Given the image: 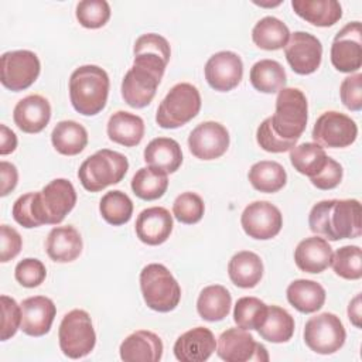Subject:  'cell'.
<instances>
[{
  "label": "cell",
  "instance_id": "6da1fadb",
  "mask_svg": "<svg viewBox=\"0 0 362 362\" xmlns=\"http://www.w3.org/2000/svg\"><path fill=\"white\" fill-rule=\"evenodd\" d=\"M133 52V66L122 81V98L129 106L141 109L156 96L171 57V48L163 35L147 33L136 40Z\"/></svg>",
  "mask_w": 362,
  "mask_h": 362
},
{
  "label": "cell",
  "instance_id": "7a4b0ae2",
  "mask_svg": "<svg viewBox=\"0 0 362 362\" xmlns=\"http://www.w3.org/2000/svg\"><path fill=\"white\" fill-rule=\"evenodd\" d=\"M310 229L328 240L354 239L362 233V212L358 199H324L308 215Z\"/></svg>",
  "mask_w": 362,
  "mask_h": 362
},
{
  "label": "cell",
  "instance_id": "3957f363",
  "mask_svg": "<svg viewBox=\"0 0 362 362\" xmlns=\"http://www.w3.org/2000/svg\"><path fill=\"white\" fill-rule=\"evenodd\" d=\"M109 76L98 65H82L69 78V98L74 109L83 116L102 112L109 95Z\"/></svg>",
  "mask_w": 362,
  "mask_h": 362
},
{
  "label": "cell",
  "instance_id": "277c9868",
  "mask_svg": "<svg viewBox=\"0 0 362 362\" xmlns=\"http://www.w3.org/2000/svg\"><path fill=\"white\" fill-rule=\"evenodd\" d=\"M308 105L305 95L297 88H283L276 98V110L270 116L272 130L283 140L298 141L307 126Z\"/></svg>",
  "mask_w": 362,
  "mask_h": 362
},
{
  "label": "cell",
  "instance_id": "5b68a950",
  "mask_svg": "<svg viewBox=\"0 0 362 362\" xmlns=\"http://www.w3.org/2000/svg\"><path fill=\"white\" fill-rule=\"evenodd\" d=\"M129 170L127 158L115 150L102 148L89 156L78 170V178L86 191L98 192L120 182Z\"/></svg>",
  "mask_w": 362,
  "mask_h": 362
},
{
  "label": "cell",
  "instance_id": "8992f818",
  "mask_svg": "<svg viewBox=\"0 0 362 362\" xmlns=\"http://www.w3.org/2000/svg\"><path fill=\"white\" fill-rule=\"evenodd\" d=\"M140 290L148 308L158 313L173 311L181 298V287L170 270L160 263H150L140 272Z\"/></svg>",
  "mask_w": 362,
  "mask_h": 362
},
{
  "label": "cell",
  "instance_id": "52a82bcc",
  "mask_svg": "<svg viewBox=\"0 0 362 362\" xmlns=\"http://www.w3.org/2000/svg\"><path fill=\"white\" fill-rule=\"evenodd\" d=\"M76 192L71 181L55 178L40 192H34L33 205L40 225H58L74 209Z\"/></svg>",
  "mask_w": 362,
  "mask_h": 362
},
{
  "label": "cell",
  "instance_id": "ba28073f",
  "mask_svg": "<svg viewBox=\"0 0 362 362\" xmlns=\"http://www.w3.org/2000/svg\"><path fill=\"white\" fill-rule=\"evenodd\" d=\"M199 90L188 82H181L174 85L161 100L156 122L163 129H177L192 120L199 113Z\"/></svg>",
  "mask_w": 362,
  "mask_h": 362
},
{
  "label": "cell",
  "instance_id": "9c48e42d",
  "mask_svg": "<svg viewBox=\"0 0 362 362\" xmlns=\"http://www.w3.org/2000/svg\"><path fill=\"white\" fill-rule=\"evenodd\" d=\"M59 348L71 359H79L89 355L96 344V334L90 315L85 310H72L66 313L58 329Z\"/></svg>",
  "mask_w": 362,
  "mask_h": 362
},
{
  "label": "cell",
  "instance_id": "30bf717a",
  "mask_svg": "<svg viewBox=\"0 0 362 362\" xmlns=\"http://www.w3.org/2000/svg\"><path fill=\"white\" fill-rule=\"evenodd\" d=\"M346 332L339 317L322 313L311 317L304 327V342L315 354L329 355L342 348Z\"/></svg>",
  "mask_w": 362,
  "mask_h": 362
},
{
  "label": "cell",
  "instance_id": "8fae6325",
  "mask_svg": "<svg viewBox=\"0 0 362 362\" xmlns=\"http://www.w3.org/2000/svg\"><path fill=\"white\" fill-rule=\"evenodd\" d=\"M41 64L38 57L28 49L8 51L0 59L1 85L13 92L30 88L38 78Z\"/></svg>",
  "mask_w": 362,
  "mask_h": 362
},
{
  "label": "cell",
  "instance_id": "7c38bea8",
  "mask_svg": "<svg viewBox=\"0 0 362 362\" xmlns=\"http://www.w3.org/2000/svg\"><path fill=\"white\" fill-rule=\"evenodd\" d=\"M311 136L320 146L342 148L351 146L356 140L358 126L349 116L341 112L328 110L317 119Z\"/></svg>",
  "mask_w": 362,
  "mask_h": 362
},
{
  "label": "cell",
  "instance_id": "4fadbf2b",
  "mask_svg": "<svg viewBox=\"0 0 362 362\" xmlns=\"http://www.w3.org/2000/svg\"><path fill=\"white\" fill-rule=\"evenodd\" d=\"M331 62L339 72L351 74L362 65V25L359 21L348 23L334 37Z\"/></svg>",
  "mask_w": 362,
  "mask_h": 362
},
{
  "label": "cell",
  "instance_id": "5bb4252c",
  "mask_svg": "<svg viewBox=\"0 0 362 362\" xmlns=\"http://www.w3.org/2000/svg\"><path fill=\"white\" fill-rule=\"evenodd\" d=\"M216 354L226 362L269 361L266 348L257 344L255 338L240 327L223 331L216 344Z\"/></svg>",
  "mask_w": 362,
  "mask_h": 362
},
{
  "label": "cell",
  "instance_id": "9a60e30c",
  "mask_svg": "<svg viewBox=\"0 0 362 362\" xmlns=\"http://www.w3.org/2000/svg\"><path fill=\"white\" fill-rule=\"evenodd\" d=\"M240 225L249 238L267 240L281 230L283 216L280 209L272 202L255 201L243 209Z\"/></svg>",
  "mask_w": 362,
  "mask_h": 362
},
{
  "label": "cell",
  "instance_id": "2e32d148",
  "mask_svg": "<svg viewBox=\"0 0 362 362\" xmlns=\"http://www.w3.org/2000/svg\"><path fill=\"white\" fill-rule=\"evenodd\" d=\"M284 54L291 69L298 75H310L315 72L321 64L322 45L321 41L310 33L296 31L284 47Z\"/></svg>",
  "mask_w": 362,
  "mask_h": 362
},
{
  "label": "cell",
  "instance_id": "e0dca14e",
  "mask_svg": "<svg viewBox=\"0 0 362 362\" xmlns=\"http://www.w3.org/2000/svg\"><path fill=\"white\" fill-rule=\"evenodd\" d=\"M188 147L199 160H215L223 156L229 147V133L218 122H202L188 136Z\"/></svg>",
  "mask_w": 362,
  "mask_h": 362
},
{
  "label": "cell",
  "instance_id": "ac0fdd59",
  "mask_svg": "<svg viewBox=\"0 0 362 362\" xmlns=\"http://www.w3.org/2000/svg\"><path fill=\"white\" fill-rule=\"evenodd\" d=\"M204 71L205 79L212 89L228 92L236 88L242 81L243 64L238 54L219 51L206 61Z\"/></svg>",
  "mask_w": 362,
  "mask_h": 362
},
{
  "label": "cell",
  "instance_id": "d6986e66",
  "mask_svg": "<svg viewBox=\"0 0 362 362\" xmlns=\"http://www.w3.org/2000/svg\"><path fill=\"white\" fill-rule=\"evenodd\" d=\"M20 329L30 337L45 335L54 322L57 308L51 298L45 296H34L23 300Z\"/></svg>",
  "mask_w": 362,
  "mask_h": 362
},
{
  "label": "cell",
  "instance_id": "ffe728a7",
  "mask_svg": "<svg viewBox=\"0 0 362 362\" xmlns=\"http://www.w3.org/2000/svg\"><path fill=\"white\" fill-rule=\"evenodd\" d=\"M216 348V341L211 329L195 327L181 334L174 344V355L181 362H204L209 359Z\"/></svg>",
  "mask_w": 362,
  "mask_h": 362
},
{
  "label": "cell",
  "instance_id": "44dd1931",
  "mask_svg": "<svg viewBox=\"0 0 362 362\" xmlns=\"http://www.w3.org/2000/svg\"><path fill=\"white\" fill-rule=\"evenodd\" d=\"M173 232V216L163 206L143 209L136 219L137 238L150 246L164 243Z\"/></svg>",
  "mask_w": 362,
  "mask_h": 362
},
{
  "label": "cell",
  "instance_id": "7402d4cb",
  "mask_svg": "<svg viewBox=\"0 0 362 362\" xmlns=\"http://www.w3.org/2000/svg\"><path fill=\"white\" fill-rule=\"evenodd\" d=\"M13 119L24 133H40L51 119L49 102L41 95H28L14 106Z\"/></svg>",
  "mask_w": 362,
  "mask_h": 362
},
{
  "label": "cell",
  "instance_id": "603a6c76",
  "mask_svg": "<svg viewBox=\"0 0 362 362\" xmlns=\"http://www.w3.org/2000/svg\"><path fill=\"white\" fill-rule=\"evenodd\" d=\"M119 352L124 362H157L163 356V341L151 331L139 329L126 337Z\"/></svg>",
  "mask_w": 362,
  "mask_h": 362
},
{
  "label": "cell",
  "instance_id": "cb8c5ba5",
  "mask_svg": "<svg viewBox=\"0 0 362 362\" xmlns=\"http://www.w3.org/2000/svg\"><path fill=\"white\" fill-rule=\"evenodd\" d=\"M332 260V247L328 240L320 236H310L303 239L294 250V262L301 272L321 273Z\"/></svg>",
  "mask_w": 362,
  "mask_h": 362
},
{
  "label": "cell",
  "instance_id": "d4e9b609",
  "mask_svg": "<svg viewBox=\"0 0 362 362\" xmlns=\"http://www.w3.org/2000/svg\"><path fill=\"white\" fill-rule=\"evenodd\" d=\"M82 246L79 232L71 225L52 228L45 240L47 255L51 260L58 263L74 262L81 255Z\"/></svg>",
  "mask_w": 362,
  "mask_h": 362
},
{
  "label": "cell",
  "instance_id": "484cf974",
  "mask_svg": "<svg viewBox=\"0 0 362 362\" xmlns=\"http://www.w3.org/2000/svg\"><path fill=\"white\" fill-rule=\"evenodd\" d=\"M144 161L148 167L171 174L182 164V151L178 141L174 139L157 137L146 146Z\"/></svg>",
  "mask_w": 362,
  "mask_h": 362
},
{
  "label": "cell",
  "instance_id": "4316f807",
  "mask_svg": "<svg viewBox=\"0 0 362 362\" xmlns=\"http://www.w3.org/2000/svg\"><path fill=\"white\" fill-rule=\"evenodd\" d=\"M228 274L235 286L240 288H253L263 277V262L250 250L238 252L229 260Z\"/></svg>",
  "mask_w": 362,
  "mask_h": 362
},
{
  "label": "cell",
  "instance_id": "83f0119b",
  "mask_svg": "<svg viewBox=\"0 0 362 362\" xmlns=\"http://www.w3.org/2000/svg\"><path fill=\"white\" fill-rule=\"evenodd\" d=\"M294 13L317 27H331L342 17V7L337 0H293Z\"/></svg>",
  "mask_w": 362,
  "mask_h": 362
},
{
  "label": "cell",
  "instance_id": "f1b7e54d",
  "mask_svg": "<svg viewBox=\"0 0 362 362\" xmlns=\"http://www.w3.org/2000/svg\"><path fill=\"white\" fill-rule=\"evenodd\" d=\"M106 132L112 141L133 147L137 146L144 136V122L137 115L119 110L109 117Z\"/></svg>",
  "mask_w": 362,
  "mask_h": 362
},
{
  "label": "cell",
  "instance_id": "f546056e",
  "mask_svg": "<svg viewBox=\"0 0 362 362\" xmlns=\"http://www.w3.org/2000/svg\"><path fill=\"white\" fill-rule=\"evenodd\" d=\"M286 294L288 303L297 311L304 314L318 311L325 303V290L320 283L314 280H294L288 284Z\"/></svg>",
  "mask_w": 362,
  "mask_h": 362
},
{
  "label": "cell",
  "instance_id": "4dcf8cb0",
  "mask_svg": "<svg viewBox=\"0 0 362 362\" xmlns=\"http://www.w3.org/2000/svg\"><path fill=\"white\" fill-rule=\"evenodd\" d=\"M230 305V293L221 284L206 286L197 300V311L199 317L209 322L223 320L229 314Z\"/></svg>",
  "mask_w": 362,
  "mask_h": 362
},
{
  "label": "cell",
  "instance_id": "1f68e13d",
  "mask_svg": "<svg viewBox=\"0 0 362 362\" xmlns=\"http://www.w3.org/2000/svg\"><path fill=\"white\" fill-rule=\"evenodd\" d=\"M51 143L59 154L76 156L88 144V132L75 120H62L54 127Z\"/></svg>",
  "mask_w": 362,
  "mask_h": 362
},
{
  "label": "cell",
  "instance_id": "d6a6232c",
  "mask_svg": "<svg viewBox=\"0 0 362 362\" xmlns=\"http://www.w3.org/2000/svg\"><path fill=\"white\" fill-rule=\"evenodd\" d=\"M288 38V27L273 16H267L259 20L252 30L253 42L266 51H276L286 47Z\"/></svg>",
  "mask_w": 362,
  "mask_h": 362
},
{
  "label": "cell",
  "instance_id": "836d02e7",
  "mask_svg": "<svg viewBox=\"0 0 362 362\" xmlns=\"http://www.w3.org/2000/svg\"><path fill=\"white\" fill-rule=\"evenodd\" d=\"M252 86L263 93H276L286 86L287 76L280 62L274 59H260L250 68Z\"/></svg>",
  "mask_w": 362,
  "mask_h": 362
},
{
  "label": "cell",
  "instance_id": "e575fe53",
  "mask_svg": "<svg viewBox=\"0 0 362 362\" xmlns=\"http://www.w3.org/2000/svg\"><path fill=\"white\" fill-rule=\"evenodd\" d=\"M247 178L255 189L267 194L280 191L287 182V174L283 165L269 160L255 163L249 170Z\"/></svg>",
  "mask_w": 362,
  "mask_h": 362
},
{
  "label": "cell",
  "instance_id": "d590c367",
  "mask_svg": "<svg viewBox=\"0 0 362 362\" xmlns=\"http://www.w3.org/2000/svg\"><path fill=\"white\" fill-rule=\"evenodd\" d=\"M257 332L269 342H287L294 334V318L284 308L279 305H269L267 317Z\"/></svg>",
  "mask_w": 362,
  "mask_h": 362
},
{
  "label": "cell",
  "instance_id": "8d00e7d4",
  "mask_svg": "<svg viewBox=\"0 0 362 362\" xmlns=\"http://www.w3.org/2000/svg\"><path fill=\"white\" fill-rule=\"evenodd\" d=\"M328 156L317 143H303L290 150V161L294 170L310 178L315 177L327 164Z\"/></svg>",
  "mask_w": 362,
  "mask_h": 362
},
{
  "label": "cell",
  "instance_id": "74e56055",
  "mask_svg": "<svg viewBox=\"0 0 362 362\" xmlns=\"http://www.w3.org/2000/svg\"><path fill=\"white\" fill-rule=\"evenodd\" d=\"M168 188L167 173L153 168L143 167L132 178V189L136 197L144 201L158 199L164 195Z\"/></svg>",
  "mask_w": 362,
  "mask_h": 362
},
{
  "label": "cell",
  "instance_id": "f35d334b",
  "mask_svg": "<svg viewBox=\"0 0 362 362\" xmlns=\"http://www.w3.org/2000/svg\"><path fill=\"white\" fill-rule=\"evenodd\" d=\"M99 211L107 223L120 226L130 221L133 215V202L124 192L115 189L106 192L102 197L99 202Z\"/></svg>",
  "mask_w": 362,
  "mask_h": 362
},
{
  "label": "cell",
  "instance_id": "ab89813d",
  "mask_svg": "<svg viewBox=\"0 0 362 362\" xmlns=\"http://www.w3.org/2000/svg\"><path fill=\"white\" fill-rule=\"evenodd\" d=\"M267 308L264 301L256 297H240L233 308V321L243 329H259L266 317Z\"/></svg>",
  "mask_w": 362,
  "mask_h": 362
},
{
  "label": "cell",
  "instance_id": "60d3db41",
  "mask_svg": "<svg viewBox=\"0 0 362 362\" xmlns=\"http://www.w3.org/2000/svg\"><path fill=\"white\" fill-rule=\"evenodd\" d=\"M331 266L337 276L345 280H359L362 277V250L359 246L348 245L332 253Z\"/></svg>",
  "mask_w": 362,
  "mask_h": 362
},
{
  "label": "cell",
  "instance_id": "b9f144b4",
  "mask_svg": "<svg viewBox=\"0 0 362 362\" xmlns=\"http://www.w3.org/2000/svg\"><path fill=\"white\" fill-rule=\"evenodd\" d=\"M76 20L85 28H100L110 18V6L106 0H83L76 4Z\"/></svg>",
  "mask_w": 362,
  "mask_h": 362
},
{
  "label": "cell",
  "instance_id": "7bdbcfd3",
  "mask_svg": "<svg viewBox=\"0 0 362 362\" xmlns=\"http://www.w3.org/2000/svg\"><path fill=\"white\" fill-rule=\"evenodd\" d=\"M205 205L202 198L195 192L180 194L173 204V215L177 221L185 225H192L204 216Z\"/></svg>",
  "mask_w": 362,
  "mask_h": 362
},
{
  "label": "cell",
  "instance_id": "ee69618b",
  "mask_svg": "<svg viewBox=\"0 0 362 362\" xmlns=\"http://www.w3.org/2000/svg\"><path fill=\"white\" fill-rule=\"evenodd\" d=\"M45 276H47V269L44 263L33 257L23 259L21 262L17 263L14 269L16 280L23 287H27V288L38 287L45 280Z\"/></svg>",
  "mask_w": 362,
  "mask_h": 362
},
{
  "label": "cell",
  "instance_id": "f6af8a7d",
  "mask_svg": "<svg viewBox=\"0 0 362 362\" xmlns=\"http://www.w3.org/2000/svg\"><path fill=\"white\" fill-rule=\"evenodd\" d=\"M1 341L14 337L21 325V305L8 296H1Z\"/></svg>",
  "mask_w": 362,
  "mask_h": 362
},
{
  "label": "cell",
  "instance_id": "bcb514c9",
  "mask_svg": "<svg viewBox=\"0 0 362 362\" xmlns=\"http://www.w3.org/2000/svg\"><path fill=\"white\" fill-rule=\"evenodd\" d=\"M257 144L269 153H284L296 146V141H287L280 139L270 127V119L266 117L256 132Z\"/></svg>",
  "mask_w": 362,
  "mask_h": 362
},
{
  "label": "cell",
  "instance_id": "7dc6e473",
  "mask_svg": "<svg viewBox=\"0 0 362 362\" xmlns=\"http://www.w3.org/2000/svg\"><path fill=\"white\" fill-rule=\"evenodd\" d=\"M339 96L345 107L359 112L362 109V74L346 76L339 86Z\"/></svg>",
  "mask_w": 362,
  "mask_h": 362
},
{
  "label": "cell",
  "instance_id": "c3c4849f",
  "mask_svg": "<svg viewBox=\"0 0 362 362\" xmlns=\"http://www.w3.org/2000/svg\"><path fill=\"white\" fill-rule=\"evenodd\" d=\"M342 174H344L342 165L338 161H335L334 158L328 157L324 168L315 177L310 178V181L318 189H324V191L332 189L337 185H339V182L342 180Z\"/></svg>",
  "mask_w": 362,
  "mask_h": 362
},
{
  "label": "cell",
  "instance_id": "681fc988",
  "mask_svg": "<svg viewBox=\"0 0 362 362\" xmlns=\"http://www.w3.org/2000/svg\"><path fill=\"white\" fill-rule=\"evenodd\" d=\"M33 197L34 192H28L24 194L21 197H18L13 205L11 214L14 221L24 226V228H37L41 226L35 218V212H34V205H33Z\"/></svg>",
  "mask_w": 362,
  "mask_h": 362
},
{
  "label": "cell",
  "instance_id": "f907efd6",
  "mask_svg": "<svg viewBox=\"0 0 362 362\" xmlns=\"http://www.w3.org/2000/svg\"><path fill=\"white\" fill-rule=\"evenodd\" d=\"M0 240H1V250H0V262L6 263L11 259H14L23 246V240L20 233L8 226V225H1L0 228Z\"/></svg>",
  "mask_w": 362,
  "mask_h": 362
},
{
  "label": "cell",
  "instance_id": "816d5d0a",
  "mask_svg": "<svg viewBox=\"0 0 362 362\" xmlns=\"http://www.w3.org/2000/svg\"><path fill=\"white\" fill-rule=\"evenodd\" d=\"M0 174H1V189H0V195L6 197L7 194H10L18 181V173L14 164L8 163V161H1L0 163Z\"/></svg>",
  "mask_w": 362,
  "mask_h": 362
},
{
  "label": "cell",
  "instance_id": "f5cc1de1",
  "mask_svg": "<svg viewBox=\"0 0 362 362\" xmlns=\"http://www.w3.org/2000/svg\"><path fill=\"white\" fill-rule=\"evenodd\" d=\"M17 136L6 124H0V154L6 156L16 150Z\"/></svg>",
  "mask_w": 362,
  "mask_h": 362
},
{
  "label": "cell",
  "instance_id": "db71d44e",
  "mask_svg": "<svg viewBox=\"0 0 362 362\" xmlns=\"http://www.w3.org/2000/svg\"><path fill=\"white\" fill-rule=\"evenodd\" d=\"M361 294H356L348 305V317L349 321L358 328L361 327Z\"/></svg>",
  "mask_w": 362,
  "mask_h": 362
}]
</instances>
